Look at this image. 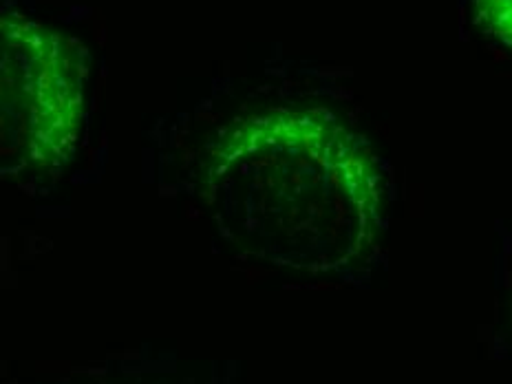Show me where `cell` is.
I'll use <instances>...</instances> for the list:
<instances>
[{"mask_svg": "<svg viewBox=\"0 0 512 384\" xmlns=\"http://www.w3.org/2000/svg\"><path fill=\"white\" fill-rule=\"evenodd\" d=\"M475 20L490 38L512 49V0H473Z\"/></svg>", "mask_w": 512, "mask_h": 384, "instance_id": "3957f363", "label": "cell"}, {"mask_svg": "<svg viewBox=\"0 0 512 384\" xmlns=\"http://www.w3.org/2000/svg\"><path fill=\"white\" fill-rule=\"evenodd\" d=\"M89 56L80 42L18 12L0 23L3 157L51 170L80 144Z\"/></svg>", "mask_w": 512, "mask_h": 384, "instance_id": "7a4b0ae2", "label": "cell"}, {"mask_svg": "<svg viewBox=\"0 0 512 384\" xmlns=\"http://www.w3.org/2000/svg\"><path fill=\"white\" fill-rule=\"evenodd\" d=\"M204 197L234 239L323 268L360 256L382 228L376 155L325 109H268L234 122L208 151Z\"/></svg>", "mask_w": 512, "mask_h": 384, "instance_id": "6da1fadb", "label": "cell"}]
</instances>
